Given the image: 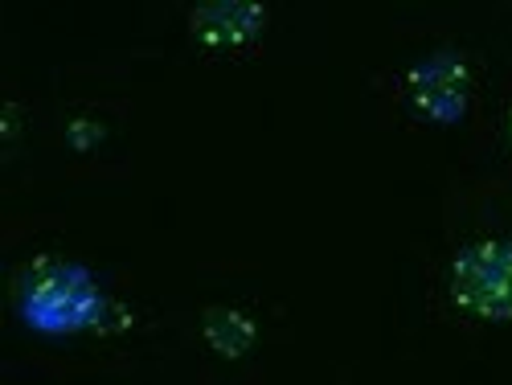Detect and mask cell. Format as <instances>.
<instances>
[{
  "instance_id": "4",
  "label": "cell",
  "mask_w": 512,
  "mask_h": 385,
  "mask_svg": "<svg viewBox=\"0 0 512 385\" xmlns=\"http://www.w3.org/2000/svg\"><path fill=\"white\" fill-rule=\"evenodd\" d=\"M189 29L201 50L234 54L267 29V9L254 0H209V5H197L189 13Z\"/></svg>"
},
{
  "instance_id": "5",
  "label": "cell",
  "mask_w": 512,
  "mask_h": 385,
  "mask_svg": "<svg viewBox=\"0 0 512 385\" xmlns=\"http://www.w3.org/2000/svg\"><path fill=\"white\" fill-rule=\"evenodd\" d=\"M201 336L218 357L238 361V357H246L254 349V340H259V324H254L242 308L213 304V308L201 312Z\"/></svg>"
},
{
  "instance_id": "3",
  "label": "cell",
  "mask_w": 512,
  "mask_h": 385,
  "mask_svg": "<svg viewBox=\"0 0 512 385\" xmlns=\"http://www.w3.org/2000/svg\"><path fill=\"white\" fill-rule=\"evenodd\" d=\"M406 95L418 115L435 123H455L472 103V70L455 50L426 54L406 70Z\"/></svg>"
},
{
  "instance_id": "1",
  "label": "cell",
  "mask_w": 512,
  "mask_h": 385,
  "mask_svg": "<svg viewBox=\"0 0 512 385\" xmlns=\"http://www.w3.org/2000/svg\"><path fill=\"white\" fill-rule=\"evenodd\" d=\"M17 308L37 332H74L99 328L107 316V299L99 295L87 267L41 254L17 279Z\"/></svg>"
},
{
  "instance_id": "2",
  "label": "cell",
  "mask_w": 512,
  "mask_h": 385,
  "mask_svg": "<svg viewBox=\"0 0 512 385\" xmlns=\"http://www.w3.org/2000/svg\"><path fill=\"white\" fill-rule=\"evenodd\" d=\"M451 299L476 320L512 324V238L463 246L451 263Z\"/></svg>"
}]
</instances>
